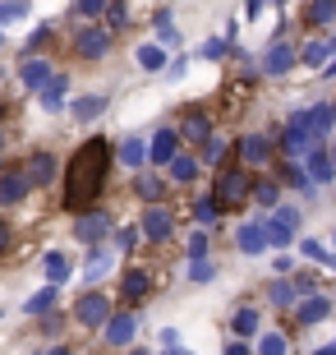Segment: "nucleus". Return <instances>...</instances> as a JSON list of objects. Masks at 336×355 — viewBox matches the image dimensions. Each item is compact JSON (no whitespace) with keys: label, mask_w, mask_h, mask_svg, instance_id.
Returning <instances> with one entry per match:
<instances>
[{"label":"nucleus","mask_w":336,"mask_h":355,"mask_svg":"<svg viewBox=\"0 0 336 355\" xmlns=\"http://www.w3.org/2000/svg\"><path fill=\"white\" fill-rule=\"evenodd\" d=\"M111 162H116V153H111V144H106L102 134L83 139V144L69 153L60 175H65V208L74 212V217L97 208V198H102L106 180H111Z\"/></svg>","instance_id":"f257e3e1"},{"label":"nucleus","mask_w":336,"mask_h":355,"mask_svg":"<svg viewBox=\"0 0 336 355\" xmlns=\"http://www.w3.org/2000/svg\"><path fill=\"white\" fill-rule=\"evenodd\" d=\"M254 180H258V175L245 171V166H221L217 184H212V203H217V212H240L245 208L249 194H254Z\"/></svg>","instance_id":"f03ea898"},{"label":"nucleus","mask_w":336,"mask_h":355,"mask_svg":"<svg viewBox=\"0 0 336 355\" xmlns=\"http://www.w3.org/2000/svg\"><path fill=\"white\" fill-rule=\"evenodd\" d=\"M258 231H263V240H267V250H285V245L295 240V231H299V208L295 203H276V208L258 222Z\"/></svg>","instance_id":"7ed1b4c3"},{"label":"nucleus","mask_w":336,"mask_h":355,"mask_svg":"<svg viewBox=\"0 0 336 355\" xmlns=\"http://www.w3.org/2000/svg\"><path fill=\"white\" fill-rule=\"evenodd\" d=\"M116 314V300L106 295V291H83L74 300V323L78 328H88V332H102V323Z\"/></svg>","instance_id":"20e7f679"},{"label":"nucleus","mask_w":336,"mask_h":355,"mask_svg":"<svg viewBox=\"0 0 336 355\" xmlns=\"http://www.w3.org/2000/svg\"><path fill=\"white\" fill-rule=\"evenodd\" d=\"M111 231H116V222H111V212H106V208H88V212H78V217H74V240L83 245V250L106 245Z\"/></svg>","instance_id":"39448f33"},{"label":"nucleus","mask_w":336,"mask_h":355,"mask_svg":"<svg viewBox=\"0 0 336 355\" xmlns=\"http://www.w3.org/2000/svg\"><path fill=\"white\" fill-rule=\"evenodd\" d=\"M235 162L245 166V171H263V166H272L276 162V148H272V139L267 134H240L235 139Z\"/></svg>","instance_id":"423d86ee"},{"label":"nucleus","mask_w":336,"mask_h":355,"mask_svg":"<svg viewBox=\"0 0 336 355\" xmlns=\"http://www.w3.org/2000/svg\"><path fill=\"white\" fill-rule=\"evenodd\" d=\"M152 291H157V277L148 272V268H125V272H120V304H125V309L148 304Z\"/></svg>","instance_id":"0eeeda50"},{"label":"nucleus","mask_w":336,"mask_h":355,"mask_svg":"<svg viewBox=\"0 0 336 355\" xmlns=\"http://www.w3.org/2000/svg\"><path fill=\"white\" fill-rule=\"evenodd\" d=\"M139 236L152 240V245H166V240L175 236V212H170L166 203H148V208H143V222H139Z\"/></svg>","instance_id":"6e6552de"},{"label":"nucleus","mask_w":336,"mask_h":355,"mask_svg":"<svg viewBox=\"0 0 336 355\" xmlns=\"http://www.w3.org/2000/svg\"><path fill=\"white\" fill-rule=\"evenodd\" d=\"M170 130L180 134V144H194V148H203L207 139L217 134V120L207 116L203 106H189V111L180 116V125H170Z\"/></svg>","instance_id":"1a4fd4ad"},{"label":"nucleus","mask_w":336,"mask_h":355,"mask_svg":"<svg viewBox=\"0 0 336 355\" xmlns=\"http://www.w3.org/2000/svg\"><path fill=\"white\" fill-rule=\"evenodd\" d=\"M111 42H116V37H111L102 24H83L74 33V55H78V60H102V55L111 51Z\"/></svg>","instance_id":"9d476101"},{"label":"nucleus","mask_w":336,"mask_h":355,"mask_svg":"<svg viewBox=\"0 0 336 355\" xmlns=\"http://www.w3.org/2000/svg\"><path fill=\"white\" fill-rule=\"evenodd\" d=\"M295 65H299V46H290V42H272L267 51H263V60H258V74L281 79V74H290Z\"/></svg>","instance_id":"9b49d317"},{"label":"nucleus","mask_w":336,"mask_h":355,"mask_svg":"<svg viewBox=\"0 0 336 355\" xmlns=\"http://www.w3.org/2000/svg\"><path fill=\"white\" fill-rule=\"evenodd\" d=\"M249 102H254V74H240V79H231L221 88V120L240 116Z\"/></svg>","instance_id":"f8f14e48"},{"label":"nucleus","mask_w":336,"mask_h":355,"mask_svg":"<svg viewBox=\"0 0 336 355\" xmlns=\"http://www.w3.org/2000/svg\"><path fill=\"white\" fill-rule=\"evenodd\" d=\"M28 194H33V184H28L24 166H5L0 171V208H19Z\"/></svg>","instance_id":"ddd939ff"},{"label":"nucleus","mask_w":336,"mask_h":355,"mask_svg":"<svg viewBox=\"0 0 336 355\" xmlns=\"http://www.w3.org/2000/svg\"><path fill=\"white\" fill-rule=\"evenodd\" d=\"M24 175H28V184H33V189H46V184L60 180V162H55L51 153H33V157L24 162Z\"/></svg>","instance_id":"4468645a"},{"label":"nucleus","mask_w":336,"mask_h":355,"mask_svg":"<svg viewBox=\"0 0 336 355\" xmlns=\"http://www.w3.org/2000/svg\"><path fill=\"white\" fill-rule=\"evenodd\" d=\"M134 332H139V318H134V314H111L102 323L106 346H116V351H130V346H134Z\"/></svg>","instance_id":"2eb2a0df"},{"label":"nucleus","mask_w":336,"mask_h":355,"mask_svg":"<svg viewBox=\"0 0 336 355\" xmlns=\"http://www.w3.org/2000/svg\"><path fill=\"white\" fill-rule=\"evenodd\" d=\"M272 166H276V184H290V189H295L299 198H313V194H318V184H313L309 175H304V166H299V162L281 157V162H272Z\"/></svg>","instance_id":"dca6fc26"},{"label":"nucleus","mask_w":336,"mask_h":355,"mask_svg":"<svg viewBox=\"0 0 336 355\" xmlns=\"http://www.w3.org/2000/svg\"><path fill=\"white\" fill-rule=\"evenodd\" d=\"M180 148H184V144H180V134L170 130V125H161V130L148 139V162H152V166H166V162L175 157Z\"/></svg>","instance_id":"f3484780"},{"label":"nucleus","mask_w":336,"mask_h":355,"mask_svg":"<svg viewBox=\"0 0 336 355\" xmlns=\"http://www.w3.org/2000/svg\"><path fill=\"white\" fill-rule=\"evenodd\" d=\"M51 60L46 55H24V65H19V83H24L28 92H42L46 83H51Z\"/></svg>","instance_id":"a211bd4d"},{"label":"nucleus","mask_w":336,"mask_h":355,"mask_svg":"<svg viewBox=\"0 0 336 355\" xmlns=\"http://www.w3.org/2000/svg\"><path fill=\"white\" fill-rule=\"evenodd\" d=\"M304 175H309V180L318 184V189L336 180V171H332V157H327V148H323V144H313L309 153H304Z\"/></svg>","instance_id":"6ab92c4d"},{"label":"nucleus","mask_w":336,"mask_h":355,"mask_svg":"<svg viewBox=\"0 0 336 355\" xmlns=\"http://www.w3.org/2000/svg\"><path fill=\"white\" fill-rule=\"evenodd\" d=\"M327 314H332V300H327L323 291H313V295H299V300H295V318L304 323V328H313V323H323Z\"/></svg>","instance_id":"aec40b11"},{"label":"nucleus","mask_w":336,"mask_h":355,"mask_svg":"<svg viewBox=\"0 0 336 355\" xmlns=\"http://www.w3.org/2000/svg\"><path fill=\"white\" fill-rule=\"evenodd\" d=\"M198 171H203V166H198V157H194V153H184V148L166 162V180H175V184H194Z\"/></svg>","instance_id":"412c9836"},{"label":"nucleus","mask_w":336,"mask_h":355,"mask_svg":"<svg viewBox=\"0 0 336 355\" xmlns=\"http://www.w3.org/2000/svg\"><path fill=\"white\" fill-rule=\"evenodd\" d=\"M106 106H111V97H106V92H88V97H74V102H69V116H74L78 125H88V120L102 116Z\"/></svg>","instance_id":"4be33fe9"},{"label":"nucleus","mask_w":336,"mask_h":355,"mask_svg":"<svg viewBox=\"0 0 336 355\" xmlns=\"http://www.w3.org/2000/svg\"><path fill=\"white\" fill-rule=\"evenodd\" d=\"M65 92H69V79L65 74H51V83L37 92V102H42V111L46 116H55V111H65Z\"/></svg>","instance_id":"5701e85b"},{"label":"nucleus","mask_w":336,"mask_h":355,"mask_svg":"<svg viewBox=\"0 0 336 355\" xmlns=\"http://www.w3.org/2000/svg\"><path fill=\"white\" fill-rule=\"evenodd\" d=\"M116 153L120 166H130V171H143L148 166V144L143 139H120V148H111Z\"/></svg>","instance_id":"b1692460"},{"label":"nucleus","mask_w":336,"mask_h":355,"mask_svg":"<svg viewBox=\"0 0 336 355\" xmlns=\"http://www.w3.org/2000/svg\"><path fill=\"white\" fill-rule=\"evenodd\" d=\"M97 24H102L111 37H116V33H125V28L134 24V19H130V0H106V10H102V19H97Z\"/></svg>","instance_id":"393cba45"},{"label":"nucleus","mask_w":336,"mask_h":355,"mask_svg":"<svg viewBox=\"0 0 336 355\" xmlns=\"http://www.w3.org/2000/svg\"><path fill=\"white\" fill-rule=\"evenodd\" d=\"M327 60H332V42H327V37H313V42L299 46V65H304V69H318V74H323Z\"/></svg>","instance_id":"a878e982"},{"label":"nucleus","mask_w":336,"mask_h":355,"mask_svg":"<svg viewBox=\"0 0 336 355\" xmlns=\"http://www.w3.org/2000/svg\"><path fill=\"white\" fill-rule=\"evenodd\" d=\"M42 272H46V286H65L69 282V254L46 250L42 254Z\"/></svg>","instance_id":"bb28decb"},{"label":"nucleus","mask_w":336,"mask_h":355,"mask_svg":"<svg viewBox=\"0 0 336 355\" xmlns=\"http://www.w3.org/2000/svg\"><path fill=\"white\" fill-rule=\"evenodd\" d=\"M258 328H263V318H258V309H254V304L235 309V318H231V337H235V342H249Z\"/></svg>","instance_id":"cd10ccee"},{"label":"nucleus","mask_w":336,"mask_h":355,"mask_svg":"<svg viewBox=\"0 0 336 355\" xmlns=\"http://www.w3.org/2000/svg\"><path fill=\"white\" fill-rule=\"evenodd\" d=\"M134 194H139L143 203H161V198H166V180L152 175V171H139L134 175Z\"/></svg>","instance_id":"c85d7f7f"},{"label":"nucleus","mask_w":336,"mask_h":355,"mask_svg":"<svg viewBox=\"0 0 336 355\" xmlns=\"http://www.w3.org/2000/svg\"><path fill=\"white\" fill-rule=\"evenodd\" d=\"M304 24L309 28H332L336 24V0H309V5H304Z\"/></svg>","instance_id":"c756f323"},{"label":"nucleus","mask_w":336,"mask_h":355,"mask_svg":"<svg viewBox=\"0 0 336 355\" xmlns=\"http://www.w3.org/2000/svg\"><path fill=\"white\" fill-rule=\"evenodd\" d=\"M152 33H157V46H170V42H180V33H175V14H170V5H161V10L152 14Z\"/></svg>","instance_id":"7c9ffc66"},{"label":"nucleus","mask_w":336,"mask_h":355,"mask_svg":"<svg viewBox=\"0 0 336 355\" xmlns=\"http://www.w3.org/2000/svg\"><path fill=\"white\" fill-rule=\"evenodd\" d=\"M166 65H170L166 46H157V42H143V46H139V69H148V74H157V69H166Z\"/></svg>","instance_id":"2f4dec72"},{"label":"nucleus","mask_w":336,"mask_h":355,"mask_svg":"<svg viewBox=\"0 0 336 355\" xmlns=\"http://www.w3.org/2000/svg\"><path fill=\"white\" fill-rule=\"evenodd\" d=\"M249 203H258L263 212H272L276 203H281V184H276V180H254V194H249Z\"/></svg>","instance_id":"473e14b6"},{"label":"nucleus","mask_w":336,"mask_h":355,"mask_svg":"<svg viewBox=\"0 0 336 355\" xmlns=\"http://www.w3.org/2000/svg\"><path fill=\"white\" fill-rule=\"evenodd\" d=\"M217 162H231V148H226L221 134H212V139L198 148V166H217Z\"/></svg>","instance_id":"72a5a7b5"},{"label":"nucleus","mask_w":336,"mask_h":355,"mask_svg":"<svg viewBox=\"0 0 336 355\" xmlns=\"http://www.w3.org/2000/svg\"><path fill=\"white\" fill-rule=\"evenodd\" d=\"M55 291H60V286H42V291H33V295H28V304H24V314H33V318L51 314V309H55Z\"/></svg>","instance_id":"f704fd0d"},{"label":"nucleus","mask_w":336,"mask_h":355,"mask_svg":"<svg viewBox=\"0 0 336 355\" xmlns=\"http://www.w3.org/2000/svg\"><path fill=\"white\" fill-rule=\"evenodd\" d=\"M263 250H267V240H263L258 222H249V226H240V254H249V259H258Z\"/></svg>","instance_id":"c9c22d12"},{"label":"nucleus","mask_w":336,"mask_h":355,"mask_svg":"<svg viewBox=\"0 0 336 355\" xmlns=\"http://www.w3.org/2000/svg\"><path fill=\"white\" fill-rule=\"evenodd\" d=\"M267 300L276 304V309H295V286H290V282H285V277H276V282H267Z\"/></svg>","instance_id":"e433bc0d"},{"label":"nucleus","mask_w":336,"mask_h":355,"mask_svg":"<svg viewBox=\"0 0 336 355\" xmlns=\"http://www.w3.org/2000/svg\"><path fill=\"white\" fill-rule=\"evenodd\" d=\"M189 217H194V222H198V231H203V226H212V222H217L221 212H217V203H212V194L194 198V203H189Z\"/></svg>","instance_id":"4c0bfd02"},{"label":"nucleus","mask_w":336,"mask_h":355,"mask_svg":"<svg viewBox=\"0 0 336 355\" xmlns=\"http://www.w3.org/2000/svg\"><path fill=\"white\" fill-rule=\"evenodd\" d=\"M184 254H189V263H194V259H207V254H212V236H207V231H189Z\"/></svg>","instance_id":"58836bf2"},{"label":"nucleus","mask_w":336,"mask_h":355,"mask_svg":"<svg viewBox=\"0 0 336 355\" xmlns=\"http://www.w3.org/2000/svg\"><path fill=\"white\" fill-rule=\"evenodd\" d=\"M106 10V0H74V19L78 24H97Z\"/></svg>","instance_id":"ea45409f"},{"label":"nucleus","mask_w":336,"mask_h":355,"mask_svg":"<svg viewBox=\"0 0 336 355\" xmlns=\"http://www.w3.org/2000/svg\"><path fill=\"white\" fill-rule=\"evenodd\" d=\"M212 277H217V263H212V259H194V263H189V282H194V286H207Z\"/></svg>","instance_id":"a19ab883"},{"label":"nucleus","mask_w":336,"mask_h":355,"mask_svg":"<svg viewBox=\"0 0 336 355\" xmlns=\"http://www.w3.org/2000/svg\"><path fill=\"white\" fill-rule=\"evenodd\" d=\"M254 355H290V351H285V337H281V332H263V337H258V351H254Z\"/></svg>","instance_id":"79ce46f5"},{"label":"nucleus","mask_w":336,"mask_h":355,"mask_svg":"<svg viewBox=\"0 0 336 355\" xmlns=\"http://www.w3.org/2000/svg\"><path fill=\"white\" fill-rule=\"evenodd\" d=\"M111 240H116V250H120V254H134L143 236H139V226H120V231H116Z\"/></svg>","instance_id":"37998d69"},{"label":"nucleus","mask_w":336,"mask_h":355,"mask_svg":"<svg viewBox=\"0 0 336 355\" xmlns=\"http://www.w3.org/2000/svg\"><path fill=\"white\" fill-rule=\"evenodd\" d=\"M24 14H28V0H0V28L24 19Z\"/></svg>","instance_id":"c03bdc74"},{"label":"nucleus","mask_w":336,"mask_h":355,"mask_svg":"<svg viewBox=\"0 0 336 355\" xmlns=\"http://www.w3.org/2000/svg\"><path fill=\"white\" fill-rule=\"evenodd\" d=\"M198 55H203V60H226V55H231V42L212 37V42H203V51H198Z\"/></svg>","instance_id":"a18cd8bd"},{"label":"nucleus","mask_w":336,"mask_h":355,"mask_svg":"<svg viewBox=\"0 0 336 355\" xmlns=\"http://www.w3.org/2000/svg\"><path fill=\"white\" fill-rule=\"evenodd\" d=\"M106 268H111V254H106L102 245H97V250H92V259H88V282H97V277H102Z\"/></svg>","instance_id":"49530a36"},{"label":"nucleus","mask_w":336,"mask_h":355,"mask_svg":"<svg viewBox=\"0 0 336 355\" xmlns=\"http://www.w3.org/2000/svg\"><path fill=\"white\" fill-rule=\"evenodd\" d=\"M51 42H55V28H51V24H42L37 33L28 37V55H33V51H42V46H51Z\"/></svg>","instance_id":"de8ad7c7"},{"label":"nucleus","mask_w":336,"mask_h":355,"mask_svg":"<svg viewBox=\"0 0 336 355\" xmlns=\"http://www.w3.org/2000/svg\"><path fill=\"white\" fill-rule=\"evenodd\" d=\"M290 286H295V295H313V291H318V272H299V277H290Z\"/></svg>","instance_id":"09e8293b"},{"label":"nucleus","mask_w":336,"mask_h":355,"mask_svg":"<svg viewBox=\"0 0 336 355\" xmlns=\"http://www.w3.org/2000/svg\"><path fill=\"white\" fill-rule=\"evenodd\" d=\"M299 254H304V259H318V263L327 259V250L318 245V240H299Z\"/></svg>","instance_id":"8fccbe9b"},{"label":"nucleus","mask_w":336,"mask_h":355,"mask_svg":"<svg viewBox=\"0 0 336 355\" xmlns=\"http://www.w3.org/2000/svg\"><path fill=\"white\" fill-rule=\"evenodd\" d=\"M10 245H14V226L10 217H0V254H10Z\"/></svg>","instance_id":"3c124183"},{"label":"nucleus","mask_w":336,"mask_h":355,"mask_svg":"<svg viewBox=\"0 0 336 355\" xmlns=\"http://www.w3.org/2000/svg\"><path fill=\"white\" fill-rule=\"evenodd\" d=\"M42 328H46V332H51V337H55V332L65 328V318H55V314H42Z\"/></svg>","instance_id":"603ef678"},{"label":"nucleus","mask_w":336,"mask_h":355,"mask_svg":"<svg viewBox=\"0 0 336 355\" xmlns=\"http://www.w3.org/2000/svg\"><path fill=\"white\" fill-rule=\"evenodd\" d=\"M226 355H254V351H249V342H235L231 337V342H226Z\"/></svg>","instance_id":"864d4df0"},{"label":"nucleus","mask_w":336,"mask_h":355,"mask_svg":"<svg viewBox=\"0 0 336 355\" xmlns=\"http://www.w3.org/2000/svg\"><path fill=\"white\" fill-rule=\"evenodd\" d=\"M263 5H267V0H249V19H258V14H263Z\"/></svg>","instance_id":"5fc2aeb1"},{"label":"nucleus","mask_w":336,"mask_h":355,"mask_svg":"<svg viewBox=\"0 0 336 355\" xmlns=\"http://www.w3.org/2000/svg\"><path fill=\"white\" fill-rule=\"evenodd\" d=\"M166 355H194V351H184V346H166Z\"/></svg>","instance_id":"6e6d98bb"},{"label":"nucleus","mask_w":336,"mask_h":355,"mask_svg":"<svg viewBox=\"0 0 336 355\" xmlns=\"http://www.w3.org/2000/svg\"><path fill=\"white\" fill-rule=\"evenodd\" d=\"M46 355H74V351H69V346H51V351H46Z\"/></svg>","instance_id":"4d7b16f0"},{"label":"nucleus","mask_w":336,"mask_h":355,"mask_svg":"<svg viewBox=\"0 0 336 355\" xmlns=\"http://www.w3.org/2000/svg\"><path fill=\"white\" fill-rule=\"evenodd\" d=\"M313 355H336V342H332V346H318V351H313Z\"/></svg>","instance_id":"13d9d810"},{"label":"nucleus","mask_w":336,"mask_h":355,"mask_svg":"<svg viewBox=\"0 0 336 355\" xmlns=\"http://www.w3.org/2000/svg\"><path fill=\"white\" fill-rule=\"evenodd\" d=\"M327 157H332V171H336V139H332V148H327Z\"/></svg>","instance_id":"bf43d9fd"},{"label":"nucleus","mask_w":336,"mask_h":355,"mask_svg":"<svg viewBox=\"0 0 336 355\" xmlns=\"http://www.w3.org/2000/svg\"><path fill=\"white\" fill-rule=\"evenodd\" d=\"M130 355H157V351H130Z\"/></svg>","instance_id":"052dcab7"},{"label":"nucleus","mask_w":336,"mask_h":355,"mask_svg":"<svg viewBox=\"0 0 336 355\" xmlns=\"http://www.w3.org/2000/svg\"><path fill=\"white\" fill-rule=\"evenodd\" d=\"M327 42H332V55H336V37H327Z\"/></svg>","instance_id":"680f3d73"},{"label":"nucleus","mask_w":336,"mask_h":355,"mask_svg":"<svg viewBox=\"0 0 336 355\" xmlns=\"http://www.w3.org/2000/svg\"><path fill=\"white\" fill-rule=\"evenodd\" d=\"M332 245H336V226H332Z\"/></svg>","instance_id":"e2e57ef3"},{"label":"nucleus","mask_w":336,"mask_h":355,"mask_svg":"<svg viewBox=\"0 0 336 355\" xmlns=\"http://www.w3.org/2000/svg\"><path fill=\"white\" fill-rule=\"evenodd\" d=\"M0 171H5V157H0Z\"/></svg>","instance_id":"0e129e2a"},{"label":"nucleus","mask_w":336,"mask_h":355,"mask_svg":"<svg viewBox=\"0 0 336 355\" xmlns=\"http://www.w3.org/2000/svg\"><path fill=\"white\" fill-rule=\"evenodd\" d=\"M37 355H46V351H37Z\"/></svg>","instance_id":"69168bd1"}]
</instances>
